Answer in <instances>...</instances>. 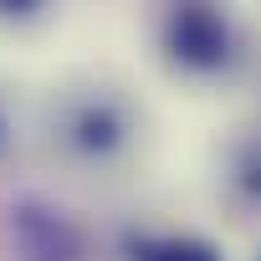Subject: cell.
I'll list each match as a JSON object with an SVG mask.
<instances>
[{"label": "cell", "mask_w": 261, "mask_h": 261, "mask_svg": "<svg viewBox=\"0 0 261 261\" xmlns=\"http://www.w3.org/2000/svg\"><path fill=\"white\" fill-rule=\"evenodd\" d=\"M164 57L195 77L225 72L236 62V31H230L225 11H215L210 0H179L164 16Z\"/></svg>", "instance_id": "cell-1"}, {"label": "cell", "mask_w": 261, "mask_h": 261, "mask_svg": "<svg viewBox=\"0 0 261 261\" xmlns=\"http://www.w3.org/2000/svg\"><path fill=\"white\" fill-rule=\"evenodd\" d=\"M6 236H11L16 261H77V256H82V236H77V225H72L62 210L41 205V200H21V205H11V215H6Z\"/></svg>", "instance_id": "cell-2"}, {"label": "cell", "mask_w": 261, "mask_h": 261, "mask_svg": "<svg viewBox=\"0 0 261 261\" xmlns=\"http://www.w3.org/2000/svg\"><path fill=\"white\" fill-rule=\"evenodd\" d=\"M128 134H134L128 108H123L118 97H102V92L72 102V113H67V123H62V139L72 144V154H82V159H92V164L123 154Z\"/></svg>", "instance_id": "cell-3"}, {"label": "cell", "mask_w": 261, "mask_h": 261, "mask_svg": "<svg viewBox=\"0 0 261 261\" xmlns=\"http://www.w3.org/2000/svg\"><path fill=\"white\" fill-rule=\"evenodd\" d=\"M123 256L128 261H225V251L195 230H134L123 236Z\"/></svg>", "instance_id": "cell-4"}, {"label": "cell", "mask_w": 261, "mask_h": 261, "mask_svg": "<svg viewBox=\"0 0 261 261\" xmlns=\"http://www.w3.org/2000/svg\"><path fill=\"white\" fill-rule=\"evenodd\" d=\"M46 0H0V21H31Z\"/></svg>", "instance_id": "cell-5"}, {"label": "cell", "mask_w": 261, "mask_h": 261, "mask_svg": "<svg viewBox=\"0 0 261 261\" xmlns=\"http://www.w3.org/2000/svg\"><path fill=\"white\" fill-rule=\"evenodd\" d=\"M241 190H246L251 200H261V159H256V154L241 159Z\"/></svg>", "instance_id": "cell-6"}, {"label": "cell", "mask_w": 261, "mask_h": 261, "mask_svg": "<svg viewBox=\"0 0 261 261\" xmlns=\"http://www.w3.org/2000/svg\"><path fill=\"white\" fill-rule=\"evenodd\" d=\"M11 144V123H6V113H0V149Z\"/></svg>", "instance_id": "cell-7"}, {"label": "cell", "mask_w": 261, "mask_h": 261, "mask_svg": "<svg viewBox=\"0 0 261 261\" xmlns=\"http://www.w3.org/2000/svg\"><path fill=\"white\" fill-rule=\"evenodd\" d=\"M256 261H261V256H256Z\"/></svg>", "instance_id": "cell-8"}]
</instances>
